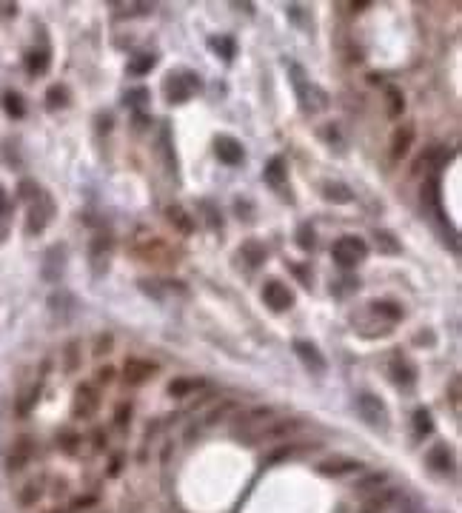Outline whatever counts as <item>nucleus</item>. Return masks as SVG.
I'll return each instance as SVG.
<instances>
[{
  "mask_svg": "<svg viewBox=\"0 0 462 513\" xmlns=\"http://www.w3.org/2000/svg\"><path fill=\"white\" fill-rule=\"evenodd\" d=\"M288 75H291V83H294V92H297V103H300V109L305 114H320V111H326V106H328L326 92L320 86H314L312 80H305L302 68L297 63L288 66Z\"/></svg>",
  "mask_w": 462,
  "mask_h": 513,
  "instance_id": "nucleus-1",
  "label": "nucleus"
},
{
  "mask_svg": "<svg viewBox=\"0 0 462 513\" xmlns=\"http://www.w3.org/2000/svg\"><path fill=\"white\" fill-rule=\"evenodd\" d=\"M302 425H305V422H302V419H297V416H283V419H280V416H274V419L263 422L260 428H254L251 433L240 436V442H243V445H260V442H268V439H280V436L297 433Z\"/></svg>",
  "mask_w": 462,
  "mask_h": 513,
  "instance_id": "nucleus-2",
  "label": "nucleus"
},
{
  "mask_svg": "<svg viewBox=\"0 0 462 513\" xmlns=\"http://www.w3.org/2000/svg\"><path fill=\"white\" fill-rule=\"evenodd\" d=\"M237 411H240V405H237V402H231V399H220V402H214V405L203 408V411L197 414V419L186 428V442H194V439H197L203 430L214 428L217 422L228 419L231 414H237Z\"/></svg>",
  "mask_w": 462,
  "mask_h": 513,
  "instance_id": "nucleus-3",
  "label": "nucleus"
},
{
  "mask_svg": "<svg viewBox=\"0 0 462 513\" xmlns=\"http://www.w3.org/2000/svg\"><path fill=\"white\" fill-rule=\"evenodd\" d=\"M200 92V78L194 71H174L166 78V100L169 103H186Z\"/></svg>",
  "mask_w": 462,
  "mask_h": 513,
  "instance_id": "nucleus-4",
  "label": "nucleus"
},
{
  "mask_svg": "<svg viewBox=\"0 0 462 513\" xmlns=\"http://www.w3.org/2000/svg\"><path fill=\"white\" fill-rule=\"evenodd\" d=\"M54 214V203L49 194L37 191L32 200H29V211H26V231L29 234H43V229L49 226V219Z\"/></svg>",
  "mask_w": 462,
  "mask_h": 513,
  "instance_id": "nucleus-5",
  "label": "nucleus"
},
{
  "mask_svg": "<svg viewBox=\"0 0 462 513\" xmlns=\"http://www.w3.org/2000/svg\"><path fill=\"white\" fill-rule=\"evenodd\" d=\"M331 254H334V262H337L340 268H354V265H360V262L368 257V246H365L360 237L345 234V237H340V240L334 243Z\"/></svg>",
  "mask_w": 462,
  "mask_h": 513,
  "instance_id": "nucleus-6",
  "label": "nucleus"
},
{
  "mask_svg": "<svg viewBox=\"0 0 462 513\" xmlns=\"http://www.w3.org/2000/svg\"><path fill=\"white\" fill-rule=\"evenodd\" d=\"M71 411H74L77 419H92L100 411V391H97V385H92V382L77 385L74 399H71Z\"/></svg>",
  "mask_w": 462,
  "mask_h": 513,
  "instance_id": "nucleus-7",
  "label": "nucleus"
},
{
  "mask_svg": "<svg viewBox=\"0 0 462 513\" xmlns=\"http://www.w3.org/2000/svg\"><path fill=\"white\" fill-rule=\"evenodd\" d=\"M274 416H277L274 408H266V405L246 408V411H237V419H235V425H231V430H235V436L240 439V436L251 433L254 428H260L263 422H268V419H274Z\"/></svg>",
  "mask_w": 462,
  "mask_h": 513,
  "instance_id": "nucleus-8",
  "label": "nucleus"
},
{
  "mask_svg": "<svg viewBox=\"0 0 462 513\" xmlns=\"http://www.w3.org/2000/svg\"><path fill=\"white\" fill-rule=\"evenodd\" d=\"M263 303L271 308V311H288L294 306V294L288 291V285H283L280 279H268L263 285Z\"/></svg>",
  "mask_w": 462,
  "mask_h": 513,
  "instance_id": "nucleus-9",
  "label": "nucleus"
},
{
  "mask_svg": "<svg viewBox=\"0 0 462 513\" xmlns=\"http://www.w3.org/2000/svg\"><path fill=\"white\" fill-rule=\"evenodd\" d=\"M109 257H112V237H109V231H100V234H95L92 246H89V262H92V271H95V274H106V268H109Z\"/></svg>",
  "mask_w": 462,
  "mask_h": 513,
  "instance_id": "nucleus-10",
  "label": "nucleus"
},
{
  "mask_svg": "<svg viewBox=\"0 0 462 513\" xmlns=\"http://www.w3.org/2000/svg\"><path fill=\"white\" fill-rule=\"evenodd\" d=\"M158 371H160L158 362H151V359H129L123 365V380H126V385H140V382L151 380Z\"/></svg>",
  "mask_w": 462,
  "mask_h": 513,
  "instance_id": "nucleus-11",
  "label": "nucleus"
},
{
  "mask_svg": "<svg viewBox=\"0 0 462 513\" xmlns=\"http://www.w3.org/2000/svg\"><path fill=\"white\" fill-rule=\"evenodd\" d=\"M66 271V248L63 246H52L46 254H43V262H40V274L46 282H57Z\"/></svg>",
  "mask_w": 462,
  "mask_h": 513,
  "instance_id": "nucleus-12",
  "label": "nucleus"
},
{
  "mask_svg": "<svg viewBox=\"0 0 462 513\" xmlns=\"http://www.w3.org/2000/svg\"><path fill=\"white\" fill-rule=\"evenodd\" d=\"M357 411H360V416L368 422V425H385L389 419H385V405H382V399L379 397H371V394H360L357 397Z\"/></svg>",
  "mask_w": 462,
  "mask_h": 513,
  "instance_id": "nucleus-13",
  "label": "nucleus"
},
{
  "mask_svg": "<svg viewBox=\"0 0 462 513\" xmlns=\"http://www.w3.org/2000/svg\"><path fill=\"white\" fill-rule=\"evenodd\" d=\"M214 152H217V157H220L225 166H240V163L246 160L243 145H240L235 137H228V134H220V137H217Z\"/></svg>",
  "mask_w": 462,
  "mask_h": 513,
  "instance_id": "nucleus-14",
  "label": "nucleus"
},
{
  "mask_svg": "<svg viewBox=\"0 0 462 513\" xmlns=\"http://www.w3.org/2000/svg\"><path fill=\"white\" fill-rule=\"evenodd\" d=\"M137 257L146 260V262H151V265H163V262H172L174 260L172 248L163 240H148V243L137 246Z\"/></svg>",
  "mask_w": 462,
  "mask_h": 513,
  "instance_id": "nucleus-15",
  "label": "nucleus"
},
{
  "mask_svg": "<svg viewBox=\"0 0 462 513\" xmlns=\"http://www.w3.org/2000/svg\"><path fill=\"white\" fill-rule=\"evenodd\" d=\"M294 354H297L312 371H317V374L326 371V356L320 354V348H317L314 342H308V339H294Z\"/></svg>",
  "mask_w": 462,
  "mask_h": 513,
  "instance_id": "nucleus-16",
  "label": "nucleus"
},
{
  "mask_svg": "<svg viewBox=\"0 0 462 513\" xmlns=\"http://www.w3.org/2000/svg\"><path fill=\"white\" fill-rule=\"evenodd\" d=\"M411 143H414V123H403V126L391 134V149H389V155H391L394 163L403 160V157L408 155Z\"/></svg>",
  "mask_w": 462,
  "mask_h": 513,
  "instance_id": "nucleus-17",
  "label": "nucleus"
},
{
  "mask_svg": "<svg viewBox=\"0 0 462 513\" xmlns=\"http://www.w3.org/2000/svg\"><path fill=\"white\" fill-rule=\"evenodd\" d=\"M43 496H46V476H32V479H26V482L20 485V490H18L20 507H32V505H37Z\"/></svg>",
  "mask_w": 462,
  "mask_h": 513,
  "instance_id": "nucleus-18",
  "label": "nucleus"
},
{
  "mask_svg": "<svg viewBox=\"0 0 462 513\" xmlns=\"http://www.w3.org/2000/svg\"><path fill=\"white\" fill-rule=\"evenodd\" d=\"M32 454H35V442L29 436H20L18 442L9 448V459H6V465H9V471H20L29 459H32Z\"/></svg>",
  "mask_w": 462,
  "mask_h": 513,
  "instance_id": "nucleus-19",
  "label": "nucleus"
},
{
  "mask_svg": "<svg viewBox=\"0 0 462 513\" xmlns=\"http://www.w3.org/2000/svg\"><path fill=\"white\" fill-rule=\"evenodd\" d=\"M425 462H428V468L437 471V473H451V471H454V454H451L448 445H434V448L428 451Z\"/></svg>",
  "mask_w": 462,
  "mask_h": 513,
  "instance_id": "nucleus-20",
  "label": "nucleus"
},
{
  "mask_svg": "<svg viewBox=\"0 0 462 513\" xmlns=\"http://www.w3.org/2000/svg\"><path fill=\"white\" fill-rule=\"evenodd\" d=\"M37 399H40V382H29V385H23V388H20V394H18V399H15V411H18V416H29V414H32V408L37 405Z\"/></svg>",
  "mask_w": 462,
  "mask_h": 513,
  "instance_id": "nucleus-21",
  "label": "nucleus"
},
{
  "mask_svg": "<svg viewBox=\"0 0 462 513\" xmlns=\"http://www.w3.org/2000/svg\"><path fill=\"white\" fill-rule=\"evenodd\" d=\"M263 177H266V183H268L274 191H283V188H285V183H288V174H285V163H283V157H271V160L266 163Z\"/></svg>",
  "mask_w": 462,
  "mask_h": 513,
  "instance_id": "nucleus-22",
  "label": "nucleus"
},
{
  "mask_svg": "<svg viewBox=\"0 0 462 513\" xmlns=\"http://www.w3.org/2000/svg\"><path fill=\"white\" fill-rule=\"evenodd\" d=\"M200 388H206V380L203 377H177V380H172L169 382V397H189V394H194V391H200Z\"/></svg>",
  "mask_w": 462,
  "mask_h": 513,
  "instance_id": "nucleus-23",
  "label": "nucleus"
},
{
  "mask_svg": "<svg viewBox=\"0 0 462 513\" xmlns=\"http://www.w3.org/2000/svg\"><path fill=\"white\" fill-rule=\"evenodd\" d=\"M400 493L397 490H377V493H371L365 502H362V507H360V513H382V510H389V505L397 499Z\"/></svg>",
  "mask_w": 462,
  "mask_h": 513,
  "instance_id": "nucleus-24",
  "label": "nucleus"
},
{
  "mask_svg": "<svg viewBox=\"0 0 462 513\" xmlns=\"http://www.w3.org/2000/svg\"><path fill=\"white\" fill-rule=\"evenodd\" d=\"M354 471H360V462H354V459L334 457V459L320 462V473H326V476H345V473H354Z\"/></svg>",
  "mask_w": 462,
  "mask_h": 513,
  "instance_id": "nucleus-25",
  "label": "nucleus"
},
{
  "mask_svg": "<svg viewBox=\"0 0 462 513\" xmlns=\"http://www.w3.org/2000/svg\"><path fill=\"white\" fill-rule=\"evenodd\" d=\"M166 217H169V223L177 229V231H183V234H191L194 231V219H191V214L183 208V205H169V211H166Z\"/></svg>",
  "mask_w": 462,
  "mask_h": 513,
  "instance_id": "nucleus-26",
  "label": "nucleus"
},
{
  "mask_svg": "<svg viewBox=\"0 0 462 513\" xmlns=\"http://www.w3.org/2000/svg\"><path fill=\"white\" fill-rule=\"evenodd\" d=\"M317 445H283V448H274L271 454H268V465H277V462H285V459H294L297 454H308V451H314Z\"/></svg>",
  "mask_w": 462,
  "mask_h": 513,
  "instance_id": "nucleus-27",
  "label": "nucleus"
},
{
  "mask_svg": "<svg viewBox=\"0 0 462 513\" xmlns=\"http://www.w3.org/2000/svg\"><path fill=\"white\" fill-rule=\"evenodd\" d=\"M385 109H389V117H403L405 114V95L397 86L385 89Z\"/></svg>",
  "mask_w": 462,
  "mask_h": 513,
  "instance_id": "nucleus-28",
  "label": "nucleus"
},
{
  "mask_svg": "<svg viewBox=\"0 0 462 513\" xmlns=\"http://www.w3.org/2000/svg\"><path fill=\"white\" fill-rule=\"evenodd\" d=\"M389 374H391V380H394L397 385H403V388H411V385L417 382V371L411 368L408 362H403V359L391 365V371H389Z\"/></svg>",
  "mask_w": 462,
  "mask_h": 513,
  "instance_id": "nucleus-29",
  "label": "nucleus"
},
{
  "mask_svg": "<svg viewBox=\"0 0 462 513\" xmlns=\"http://www.w3.org/2000/svg\"><path fill=\"white\" fill-rule=\"evenodd\" d=\"M371 311H374L377 317H382V320H389V322H397V320H403V308H400L397 303H391V300H379V303H371Z\"/></svg>",
  "mask_w": 462,
  "mask_h": 513,
  "instance_id": "nucleus-30",
  "label": "nucleus"
},
{
  "mask_svg": "<svg viewBox=\"0 0 462 513\" xmlns=\"http://www.w3.org/2000/svg\"><path fill=\"white\" fill-rule=\"evenodd\" d=\"M63 368H66V374L81 368V345H77V339H69L63 345Z\"/></svg>",
  "mask_w": 462,
  "mask_h": 513,
  "instance_id": "nucleus-31",
  "label": "nucleus"
},
{
  "mask_svg": "<svg viewBox=\"0 0 462 513\" xmlns=\"http://www.w3.org/2000/svg\"><path fill=\"white\" fill-rule=\"evenodd\" d=\"M49 308H52V314H57L66 322L69 314H71V308H74V300H71V294H52L49 297Z\"/></svg>",
  "mask_w": 462,
  "mask_h": 513,
  "instance_id": "nucleus-32",
  "label": "nucleus"
},
{
  "mask_svg": "<svg viewBox=\"0 0 462 513\" xmlns=\"http://www.w3.org/2000/svg\"><path fill=\"white\" fill-rule=\"evenodd\" d=\"M49 52L46 49H35V52H29L26 54V68L32 71V75H43V71L49 68Z\"/></svg>",
  "mask_w": 462,
  "mask_h": 513,
  "instance_id": "nucleus-33",
  "label": "nucleus"
},
{
  "mask_svg": "<svg viewBox=\"0 0 462 513\" xmlns=\"http://www.w3.org/2000/svg\"><path fill=\"white\" fill-rule=\"evenodd\" d=\"M4 109H6V114L15 117V120H20V117L26 114V103H23V97H20L18 92H4Z\"/></svg>",
  "mask_w": 462,
  "mask_h": 513,
  "instance_id": "nucleus-34",
  "label": "nucleus"
},
{
  "mask_svg": "<svg viewBox=\"0 0 462 513\" xmlns=\"http://www.w3.org/2000/svg\"><path fill=\"white\" fill-rule=\"evenodd\" d=\"M411 422H414V433H417V439H422V436L434 433V419H431V414H428L425 408H417Z\"/></svg>",
  "mask_w": 462,
  "mask_h": 513,
  "instance_id": "nucleus-35",
  "label": "nucleus"
},
{
  "mask_svg": "<svg viewBox=\"0 0 462 513\" xmlns=\"http://www.w3.org/2000/svg\"><path fill=\"white\" fill-rule=\"evenodd\" d=\"M211 49H214V54H220L223 60H231V57L237 54L235 37H228V35H223V37H211Z\"/></svg>",
  "mask_w": 462,
  "mask_h": 513,
  "instance_id": "nucleus-36",
  "label": "nucleus"
},
{
  "mask_svg": "<svg viewBox=\"0 0 462 513\" xmlns=\"http://www.w3.org/2000/svg\"><path fill=\"white\" fill-rule=\"evenodd\" d=\"M240 251H243V257L249 260V265H254V268L266 260V246H263V243H257V240L243 243V248H240Z\"/></svg>",
  "mask_w": 462,
  "mask_h": 513,
  "instance_id": "nucleus-37",
  "label": "nucleus"
},
{
  "mask_svg": "<svg viewBox=\"0 0 462 513\" xmlns=\"http://www.w3.org/2000/svg\"><path fill=\"white\" fill-rule=\"evenodd\" d=\"M148 89L146 86H137V89H129V95H126V106L129 109H134V111H143L146 106H148Z\"/></svg>",
  "mask_w": 462,
  "mask_h": 513,
  "instance_id": "nucleus-38",
  "label": "nucleus"
},
{
  "mask_svg": "<svg viewBox=\"0 0 462 513\" xmlns=\"http://www.w3.org/2000/svg\"><path fill=\"white\" fill-rule=\"evenodd\" d=\"M154 63H158V57L148 54V52H146V54H134V57L129 60V71H131V75H146V71H151Z\"/></svg>",
  "mask_w": 462,
  "mask_h": 513,
  "instance_id": "nucleus-39",
  "label": "nucleus"
},
{
  "mask_svg": "<svg viewBox=\"0 0 462 513\" xmlns=\"http://www.w3.org/2000/svg\"><path fill=\"white\" fill-rule=\"evenodd\" d=\"M69 103V95H66V86H60V83H54V86H49V92H46V106L54 111V109H63Z\"/></svg>",
  "mask_w": 462,
  "mask_h": 513,
  "instance_id": "nucleus-40",
  "label": "nucleus"
},
{
  "mask_svg": "<svg viewBox=\"0 0 462 513\" xmlns=\"http://www.w3.org/2000/svg\"><path fill=\"white\" fill-rule=\"evenodd\" d=\"M385 479H389L385 473H368L365 479H360V482H357V490H360V493H368V490H379V488H385Z\"/></svg>",
  "mask_w": 462,
  "mask_h": 513,
  "instance_id": "nucleus-41",
  "label": "nucleus"
},
{
  "mask_svg": "<svg viewBox=\"0 0 462 513\" xmlns=\"http://www.w3.org/2000/svg\"><path fill=\"white\" fill-rule=\"evenodd\" d=\"M160 149H163V157H166V166L174 171L177 169V160H174V152H172V145H169V128L163 126L160 128Z\"/></svg>",
  "mask_w": 462,
  "mask_h": 513,
  "instance_id": "nucleus-42",
  "label": "nucleus"
},
{
  "mask_svg": "<svg viewBox=\"0 0 462 513\" xmlns=\"http://www.w3.org/2000/svg\"><path fill=\"white\" fill-rule=\"evenodd\" d=\"M323 194H326L328 200H351V191H348L343 183H334V186L326 183V186H323Z\"/></svg>",
  "mask_w": 462,
  "mask_h": 513,
  "instance_id": "nucleus-43",
  "label": "nucleus"
},
{
  "mask_svg": "<svg viewBox=\"0 0 462 513\" xmlns=\"http://www.w3.org/2000/svg\"><path fill=\"white\" fill-rule=\"evenodd\" d=\"M314 229L312 226H300L297 229V243H300V248H305V251H312V246H314Z\"/></svg>",
  "mask_w": 462,
  "mask_h": 513,
  "instance_id": "nucleus-44",
  "label": "nucleus"
},
{
  "mask_svg": "<svg viewBox=\"0 0 462 513\" xmlns=\"http://www.w3.org/2000/svg\"><path fill=\"white\" fill-rule=\"evenodd\" d=\"M6 219H9V197L0 188V240L6 237Z\"/></svg>",
  "mask_w": 462,
  "mask_h": 513,
  "instance_id": "nucleus-45",
  "label": "nucleus"
},
{
  "mask_svg": "<svg viewBox=\"0 0 462 513\" xmlns=\"http://www.w3.org/2000/svg\"><path fill=\"white\" fill-rule=\"evenodd\" d=\"M140 288L148 291V294H154V300H163L166 297L163 294V282H158V279H140Z\"/></svg>",
  "mask_w": 462,
  "mask_h": 513,
  "instance_id": "nucleus-46",
  "label": "nucleus"
},
{
  "mask_svg": "<svg viewBox=\"0 0 462 513\" xmlns=\"http://www.w3.org/2000/svg\"><path fill=\"white\" fill-rule=\"evenodd\" d=\"M320 134H323V140H326L328 145H337V149L343 145V140H340V128H337V126H323V128H320Z\"/></svg>",
  "mask_w": 462,
  "mask_h": 513,
  "instance_id": "nucleus-47",
  "label": "nucleus"
},
{
  "mask_svg": "<svg viewBox=\"0 0 462 513\" xmlns=\"http://www.w3.org/2000/svg\"><path fill=\"white\" fill-rule=\"evenodd\" d=\"M200 208H203V214L208 217V226H211V229H220V226H223V219H220V214L214 211V205H211V203H203Z\"/></svg>",
  "mask_w": 462,
  "mask_h": 513,
  "instance_id": "nucleus-48",
  "label": "nucleus"
},
{
  "mask_svg": "<svg viewBox=\"0 0 462 513\" xmlns=\"http://www.w3.org/2000/svg\"><path fill=\"white\" fill-rule=\"evenodd\" d=\"M57 445H63L66 451H74V445H77V433H74V430H63V433L57 436Z\"/></svg>",
  "mask_w": 462,
  "mask_h": 513,
  "instance_id": "nucleus-49",
  "label": "nucleus"
},
{
  "mask_svg": "<svg viewBox=\"0 0 462 513\" xmlns=\"http://www.w3.org/2000/svg\"><path fill=\"white\" fill-rule=\"evenodd\" d=\"M112 351V337L106 334V337H97V345H95V356H103V354H109Z\"/></svg>",
  "mask_w": 462,
  "mask_h": 513,
  "instance_id": "nucleus-50",
  "label": "nucleus"
},
{
  "mask_svg": "<svg viewBox=\"0 0 462 513\" xmlns=\"http://www.w3.org/2000/svg\"><path fill=\"white\" fill-rule=\"evenodd\" d=\"M143 12H151L148 4H131V6H123L120 15H143Z\"/></svg>",
  "mask_w": 462,
  "mask_h": 513,
  "instance_id": "nucleus-51",
  "label": "nucleus"
},
{
  "mask_svg": "<svg viewBox=\"0 0 462 513\" xmlns=\"http://www.w3.org/2000/svg\"><path fill=\"white\" fill-rule=\"evenodd\" d=\"M114 419H117V425H126L131 419V405H120L117 414H114Z\"/></svg>",
  "mask_w": 462,
  "mask_h": 513,
  "instance_id": "nucleus-52",
  "label": "nucleus"
},
{
  "mask_svg": "<svg viewBox=\"0 0 462 513\" xmlns=\"http://www.w3.org/2000/svg\"><path fill=\"white\" fill-rule=\"evenodd\" d=\"M377 243H385V246H389V254H397V251H400V248H397V243H394L389 234H382V231L377 234Z\"/></svg>",
  "mask_w": 462,
  "mask_h": 513,
  "instance_id": "nucleus-53",
  "label": "nucleus"
},
{
  "mask_svg": "<svg viewBox=\"0 0 462 513\" xmlns=\"http://www.w3.org/2000/svg\"><path fill=\"white\" fill-rule=\"evenodd\" d=\"M95 505V496H81V499H74V507L81 510V507H92Z\"/></svg>",
  "mask_w": 462,
  "mask_h": 513,
  "instance_id": "nucleus-54",
  "label": "nucleus"
},
{
  "mask_svg": "<svg viewBox=\"0 0 462 513\" xmlns=\"http://www.w3.org/2000/svg\"><path fill=\"white\" fill-rule=\"evenodd\" d=\"M112 377H114V371L109 368V365H106V368H100V371H97V380H100V382H109Z\"/></svg>",
  "mask_w": 462,
  "mask_h": 513,
  "instance_id": "nucleus-55",
  "label": "nucleus"
},
{
  "mask_svg": "<svg viewBox=\"0 0 462 513\" xmlns=\"http://www.w3.org/2000/svg\"><path fill=\"white\" fill-rule=\"evenodd\" d=\"M294 271H297V277H300V282H302V285L312 282V279H308V274H305V268H302V265H294Z\"/></svg>",
  "mask_w": 462,
  "mask_h": 513,
  "instance_id": "nucleus-56",
  "label": "nucleus"
}]
</instances>
